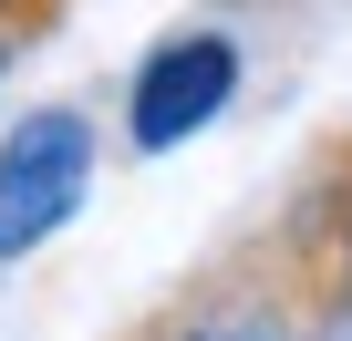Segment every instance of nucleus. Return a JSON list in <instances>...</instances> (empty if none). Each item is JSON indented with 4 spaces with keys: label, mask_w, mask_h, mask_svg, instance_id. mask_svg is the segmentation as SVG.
Wrapping results in <instances>:
<instances>
[{
    "label": "nucleus",
    "mask_w": 352,
    "mask_h": 341,
    "mask_svg": "<svg viewBox=\"0 0 352 341\" xmlns=\"http://www.w3.org/2000/svg\"><path fill=\"white\" fill-rule=\"evenodd\" d=\"M83 197H94V114L83 104H32L0 134V269L32 259L52 228H73Z\"/></svg>",
    "instance_id": "obj_1"
},
{
    "label": "nucleus",
    "mask_w": 352,
    "mask_h": 341,
    "mask_svg": "<svg viewBox=\"0 0 352 341\" xmlns=\"http://www.w3.org/2000/svg\"><path fill=\"white\" fill-rule=\"evenodd\" d=\"M270 248V269L342 331L352 320V124L311 155V176L290 187V207H280V228L259 238Z\"/></svg>",
    "instance_id": "obj_2"
},
{
    "label": "nucleus",
    "mask_w": 352,
    "mask_h": 341,
    "mask_svg": "<svg viewBox=\"0 0 352 341\" xmlns=\"http://www.w3.org/2000/svg\"><path fill=\"white\" fill-rule=\"evenodd\" d=\"M239 93V42L228 32H166L135 83H124V145L135 155H176L187 134H208Z\"/></svg>",
    "instance_id": "obj_3"
},
{
    "label": "nucleus",
    "mask_w": 352,
    "mask_h": 341,
    "mask_svg": "<svg viewBox=\"0 0 352 341\" xmlns=\"http://www.w3.org/2000/svg\"><path fill=\"white\" fill-rule=\"evenodd\" d=\"M0 21H11V32H21V42H42V32H52V21H63V0H0Z\"/></svg>",
    "instance_id": "obj_4"
},
{
    "label": "nucleus",
    "mask_w": 352,
    "mask_h": 341,
    "mask_svg": "<svg viewBox=\"0 0 352 341\" xmlns=\"http://www.w3.org/2000/svg\"><path fill=\"white\" fill-rule=\"evenodd\" d=\"M11 62H21V32H11V21H0V83H11Z\"/></svg>",
    "instance_id": "obj_5"
},
{
    "label": "nucleus",
    "mask_w": 352,
    "mask_h": 341,
    "mask_svg": "<svg viewBox=\"0 0 352 341\" xmlns=\"http://www.w3.org/2000/svg\"><path fill=\"white\" fill-rule=\"evenodd\" d=\"M342 341H352V331H342Z\"/></svg>",
    "instance_id": "obj_6"
}]
</instances>
